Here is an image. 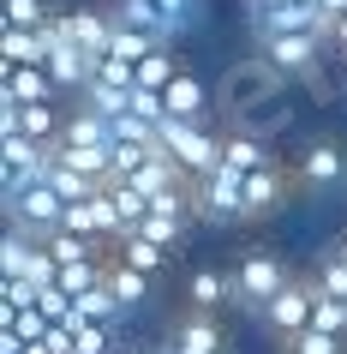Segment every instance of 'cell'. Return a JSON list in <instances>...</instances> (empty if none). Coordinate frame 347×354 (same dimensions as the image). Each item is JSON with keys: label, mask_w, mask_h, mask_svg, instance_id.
<instances>
[{"label": "cell", "mask_w": 347, "mask_h": 354, "mask_svg": "<svg viewBox=\"0 0 347 354\" xmlns=\"http://www.w3.org/2000/svg\"><path fill=\"white\" fill-rule=\"evenodd\" d=\"M281 91H288V78L275 73L264 55H246V60H234V66L221 73V84H216V114L228 120V127L252 132V127H257V109L281 102Z\"/></svg>", "instance_id": "1"}, {"label": "cell", "mask_w": 347, "mask_h": 354, "mask_svg": "<svg viewBox=\"0 0 347 354\" xmlns=\"http://www.w3.org/2000/svg\"><path fill=\"white\" fill-rule=\"evenodd\" d=\"M162 150L192 174V180H210V174H221L228 138L210 132V127H198V120H162Z\"/></svg>", "instance_id": "2"}, {"label": "cell", "mask_w": 347, "mask_h": 354, "mask_svg": "<svg viewBox=\"0 0 347 354\" xmlns=\"http://www.w3.org/2000/svg\"><path fill=\"white\" fill-rule=\"evenodd\" d=\"M288 264L275 259V252H252L246 246V259H239V270H234V300L239 306H270L281 288H288Z\"/></svg>", "instance_id": "3"}, {"label": "cell", "mask_w": 347, "mask_h": 354, "mask_svg": "<svg viewBox=\"0 0 347 354\" xmlns=\"http://www.w3.org/2000/svg\"><path fill=\"white\" fill-rule=\"evenodd\" d=\"M293 180L306 192H329L335 180H347V150L335 138H311L299 156H293Z\"/></svg>", "instance_id": "4"}, {"label": "cell", "mask_w": 347, "mask_h": 354, "mask_svg": "<svg viewBox=\"0 0 347 354\" xmlns=\"http://www.w3.org/2000/svg\"><path fill=\"white\" fill-rule=\"evenodd\" d=\"M311 306H317V295H311V282H288L281 295L264 306V324H270L281 342H293V336L311 330Z\"/></svg>", "instance_id": "5"}, {"label": "cell", "mask_w": 347, "mask_h": 354, "mask_svg": "<svg viewBox=\"0 0 347 354\" xmlns=\"http://www.w3.org/2000/svg\"><path fill=\"white\" fill-rule=\"evenodd\" d=\"M288 180H293V168H281V162L257 168L252 180H246V205H239V223H264V216H275V210L288 205Z\"/></svg>", "instance_id": "6"}, {"label": "cell", "mask_w": 347, "mask_h": 354, "mask_svg": "<svg viewBox=\"0 0 347 354\" xmlns=\"http://www.w3.org/2000/svg\"><path fill=\"white\" fill-rule=\"evenodd\" d=\"M168 102V120H198V127H210V114H216V91H204V78L180 73L174 84L162 91Z\"/></svg>", "instance_id": "7"}, {"label": "cell", "mask_w": 347, "mask_h": 354, "mask_svg": "<svg viewBox=\"0 0 347 354\" xmlns=\"http://www.w3.org/2000/svg\"><path fill=\"white\" fill-rule=\"evenodd\" d=\"M6 102L12 109H48V102H60V84L48 78V66H24V73H6Z\"/></svg>", "instance_id": "8"}, {"label": "cell", "mask_w": 347, "mask_h": 354, "mask_svg": "<svg viewBox=\"0 0 347 354\" xmlns=\"http://www.w3.org/2000/svg\"><path fill=\"white\" fill-rule=\"evenodd\" d=\"M168 348L174 354H221V324L210 313H186L174 330H168Z\"/></svg>", "instance_id": "9"}, {"label": "cell", "mask_w": 347, "mask_h": 354, "mask_svg": "<svg viewBox=\"0 0 347 354\" xmlns=\"http://www.w3.org/2000/svg\"><path fill=\"white\" fill-rule=\"evenodd\" d=\"M228 300H234V277H221V270H210V264L186 277V313H210L216 318Z\"/></svg>", "instance_id": "10"}, {"label": "cell", "mask_w": 347, "mask_h": 354, "mask_svg": "<svg viewBox=\"0 0 347 354\" xmlns=\"http://www.w3.org/2000/svg\"><path fill=\"white\" fill-rule=\"evenodd\" d=\"M60 145H78V150H114V127L102 120L96 109H66V132H60Z\"/></svg>", "instance_id": "11"}, {"label": "cell", "mask_w": 347, "mask_h": 354, "mask_svg": "<svg viewBox=\"0 0 347 354\" xmlns=\"http://www.w3.org/2000/svg\"><path fill=\"white\" fill-rule=\"evenodd\" d=\"M270 162H275V150L264 145L257 132H228V156H221L228 174H246V180H252L257 168H270Z\"/></svg>", "instance_id": "12"}, {"label": "cell", "mask_w": 347, "mask_h": 354, "mask_svg": "<svg viewBox=\"0 0 347 354\" xmlns=\"http://www.w3.org/2000/svg\"><path fill=\"white\" fill-rule=\"evenodd\" d=\"M0 60H6V73L48 66V42H42V30H6V37H0Z\"/></svg>", "instance_id": "13"}, {"label": "cell", "mask_w": 347, "mask_h": 354, "mask_svg": "<svg viewBox=\"0 0 347 354\" xmlns=\"http://www.w3.org/2000/svg\"><path fill=\"white\" fill-rule=\"evenodd\" d=\"M108 259H114V264H132L138 277H162L168 252H162L156 241H144V234H126V241H114V246H108Z\"/></svg>", "instance_id": "14"}, {"label": "cell", "mask_w": 347, "mask_h": 354, "mask_svg": "<svg viewBox=\"0 0 347 354\" xmlns=\"http://www.w3.org/2000/svg\"><path fill=\"white\" fill-rule=\"evenodd\" d=\"M108 288L120 295V306L132 313V306H144V300H150V288H156V282H150V277H138L132 264H114V259H108Z\"/></svg>", "instance_id": "15"}, {"label": "cell", "mask_w": 347, "mask_h": 354, "mask_svg": "<svg viewBox=\"0 0 347 354\" xmlns=\"http://www.w3.org/2000/svg\"><path fill=\"white\" fill-rule=\"evenodd\" d=\"M174 78H180V60H174V48H156L150 60H138V91H156V96H162Z\"/></svg>", "instance_id": "16"}, {"label": "cell", "mask_w": 347, "mask_h": 354, "mask_svg": "<svg viewBox=\"0 0 347 354\" xmlns=\"http://www.w3.org/2000/svg\"><path fill=\"white\" fill-rule=\"evenodd\" d=\"M311 295H324V300H347V264L335 259V252L317 264V277H311Z\"/></svg>", "instance_id": "17"}, {"label": "cell", "mask_w": 347, "mask_h": 354, "mask_svg": "<svg viewBox=\"0 0 347 354\" xmlns=\"http://www.w3.org/2000/svg\"><path fill=\"white\" fill-rule=\"evenodd\" d=\"M37 300H42V288H37V282H19V277H6V282H0V306H6V318L37 313Z\"/></svg>", "instance_id": "18"}, {"label": "cell", "mask_w": 347, "mask_h": 354, "mask_svg": "<svg viewBox=\"0 0 347 354\" xmlns=\"http://www.w3.org/2000/svg\"><path fill=\"white\" fill-rule=\"evenodd\" d=\"M311 330L347 336V300H324V295H317V306H311Z\"/></svg>", "instance_id": "19"}, {"label": "cell", "mask_w": 347, "mask_h": 354, "mask_svg": "<svg viewBox=\"0 0 347 354\" xmlns=\"http://www.w3.org/2000/svg\"><path fill=\"white\" fill-rule=\"evenodd\" d=\"M54 12H42V0H6V30H42Z\"/></svg>", "instance_id": "20"}, {"label": "cell", "mask_w": 347, "mask_h": 354, "mask_svg": "<svg viewBox=\"0 0 347 354\" xmlns=\"http://www.w3.org/2000/svg\"><path fill=\"white\" fill-rule=\"evenodd\" d=\"M138 234H144V241H156L162 252H174V246H180V234H186V223H174V216H156V210H150Z\"/></svg>", "instance_id": "21"}, {"label": "cell", "mask_w": 347, "mask_h": 354, "mask_svg": "<svg viewBox=\"0 0 347 354\" xmlns=\"http://www.w3.org/2000/svg\"><path fill=\"white\" fill-rule=\"evenodd\" d=\"M281 354H341V336L306 330V336H293V342H281Z\"/></svg>", "instance_id": "22"}, {"label": "cell", "mask_w": 347, "mask_h": 354, "mask_svg": "<svg viewBox=\"0 0 347 354\" xmlns=\"http://www.w3.org/2000/svg\"><path fill=\"white\" fill-rule=\"evenodd\" d=\"M132 114L150 120V127H162V120H168V102H162L156 91H132Z\"/></svg>", "instance_id": "23"}, {"label": "cell", "mask_w": 347, "mask_h": 354, "mask_svg": "<svg viewBox=\"0 0 347 354\" xmlns=\"http://www.w3.org/2000/svg\"><path fill=\"white\" fill-rule=\"evenodd\" d=\"M335 259H341V264H347V234H341V246H335Z\"/></svg>", "instance_id": "24"}, {"label": "cell", "mask_w": 347, "mask_h": 354, "mask_svg": "<svg viewBox=\"0 0 347 354\" xmlns=\"http://www.w3.org/2000/svg\"><path fill=\"white\" fill-rule=\"evenodd\" d=\"M341 78H347V66H341Z\"/></svg>", "instance_id": "25"}]
</instances>
